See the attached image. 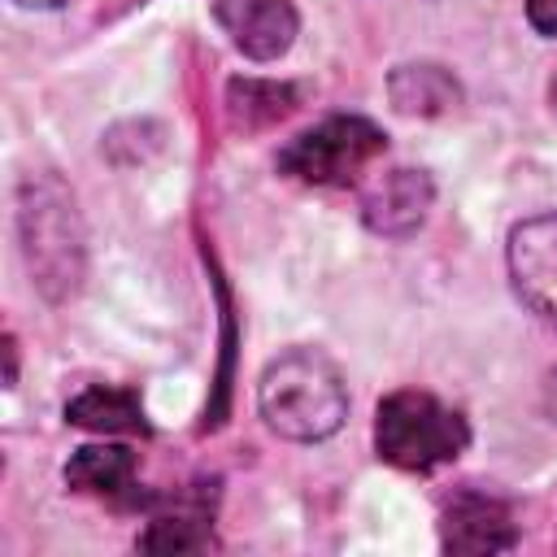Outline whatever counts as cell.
Instances as JSON below:
<instances>
[{"mask_svg": "<svg viewBox=\"0 0 557 557\" xmlns=\"http://www.w3.org/2000/svg\"><path fill=\"white\" fill-rule=\"evenodd\" d=\"M257 409L274 435L296 440V444H318L344 426L348 383L326 352L287 348L261 370Z\"/></svg>", "mask_w": 557, "mask_h": 557, "instance_id": "obj_1", "label": "cell"}, {"mask_svg": "<svg viewBox=\"0 0 557 557\" xmlns=\"http://www.w3.org/2000/svg\"><path fill=\"white\" fill-rule=\"evenodd\" d=\"M17 231L35 287L48 300L74 296L83 278V222L74 213V196L48 174L26 178L17 196Z\"/></svg>", "mask_w": 557, "mask_h": 557, "instance_id": "obj_2", "label": "cell"}, {"mask_svg": "<svg viewBox=\"0 0 557 557\" xmlns=\"http://www.w3.org/2000/svg\"><path fill=\"white\" fill-rule=\"evenodd\" d=\"M470 444V426L466 418L444 405L431 392L418 387H400L392 396L379 400L374 413V453L409 474H431L448 461H457Z\"/></svg>", "mask_w": 557, "mask_h": 557, "instance_id": "obj_3", "label": "cell"}, {"mask_svg": "<svg viewBox=\"0 0 557 557\" xmlns=\"http://www.w3.org/2000/svg\"><path fill=\"white\" fill-rule=\"evenodd\" d=\"M383 152H387V135L379 122L361 113H335L283 144L278 174L313 183V187H348Z\"/></svg>", "mask_w": 557, "mask_h": 557, "instance_id": "obj_4", "label": "cell"}, {"mask_svg": "<svg viewBox=\"0 0 557 557\" xmlns=\"http://www.w3.org/2000/svg\"><path fill=\"white\" fill-rule=\"evenodd\" d=\"M509 283L518 300L557 331V213H535L509 231ZM544 409L557 418V370L544 387Z\"/></svg>", "mask_w": 557, "mask_h": 557, "instance_id": "obj_5", "label": "cell"}, {"mask_svg": "<svg viewBox=\"0 0 557 557\" xmlns=\"http://www.w3.org/2000/svg\"><path fill=\"white\" fill-rule=\"evenodd\" d=\"M435 205V183L426 170L392 165L361 187V222L383 239H409Z\"/></svg>", "mask_w": 557, "mask_h": 557, "instance_id": "obj_6", "label": "cell"}, {"mask_svg": "<svg viewBox=\"0 0 557 557\" xmlns=\"http://www.w3.org/2000/svg\"><path fill=\"white\" fill-rule=\"evenodd\" d=\"M440 544L448 553H466V557L509 553L518 544V527H513V513L500 496H492L483 487H461L444 500Z\"/></svg>", "mask_w": 557, "mask_h": 557, "instance_id": "obj_7", "label": "cell"}, {"mask_svg": "<svg viewBox=\"0 0 557 557\" xmlns=\"http://www.w3.org/2000/svg\"><path fill=\"white\" fill-rule=\"evenodd\" d=\"M213 17L231 35V44L252 61L283 57L300 30L292 0H213Z\"/></svg>", "mask_w": 557, "mask_h": 557, "instance_id": "obj_8", "label": "cell"}, {"mask_svg": "<svg viewBox=\"0 0 557 557\" xmlns=\"http://www.w3.org/2000/svg\"><path fill=\"white\" fill-rule=\"evenodd\" d=\"M213 531V483L183 487L165 500L161 513H152L148 531L139 535V548L148 553H196L209 544Z\"/></svg>", "mask_w": 557, "mask_h": 557, "instance_id": "obj_9", "label": "cell"}, {"mask_svg": "<svg viewBox=\"0 0 557 557\" xmlns=\"http://www.w3.org/2000/svg\"><path fill=\"white\" fill-rule=\"evenodd\" d=\"M387 96L405 117H440L461 104V83L435 61H409L387 74Z\"/></svg>", "mask_w": 557, "mask_h": 557, "instance_id": "obj_10", "label": "cell"}, {"mask_svg": "<svg viewBox=\"0 0 557 557\" xmlns=\"http://www.w3.org/2000/svg\"><path fill=\"white\" fill-rule=\"evenodd\" d=\"M65 483L83 496H126L135 487V453L126 444H83L65 461Z\"/></svg>", "mask_w": 557, "mask_h": 557, "instance_id": "obj_11", "label": "cell"}, {"mask_svg": "<svg viewBox=\"0 0 557 557\" xmlns=\"http://www.w3.org/2000/svg\"><path fill=\"white\" fill-rule=\"evenodd\" d=\"M65 418L96 435H148L144 405L131 387H87L65 405Z\"/></svg>", "mask_w": 557, "mask_h": 557, "instance_id": "obj_12", "label": "cell"}, {"mask_svg": "<svg viewBox=\"0 0 557 557\" xmlns=\"http://www.w3.org/2000/svg\"><path fill=\"white\" fill-rule=\"evenodd\" d=\"M300 87L278 83V78H231L226 87V113L239 131H265L296 113Z\"/></svg>", "mask_w": 557, "mask_h": 557, "instance_id": "obj_13", "label": "cell"}, {"mask_svg": "<svg viewBox=\"0 0 557 557\" xmlns=\"http://www.w3.org/2000/svg\"><path fill=\"white\" fill-rule=\"evenodd\" d=\"M527 22H531L540 35L557 39V0H527Z\"/></svg>", "mask_w": 557, "mask_h": 557, "instance_id": "obj_14", "label": "cell"}, {"mask_svg": "<svg viewBox=\"0 0 557 557\" xmlns=\"http://www.w3.org/2000/svg\"><path fill=\"white\" fill-rule=\"evenodd\" d=\"M4 352H9V383L17 379V344H13V335L4 339Z\"/></svg>", "mask_w": 557, "mask_h": 557, "instance_id": "obj_15", "label": "cell"}, {"mask_svg": "<svg viewBox=\"0 0 557 557\" xmlns=\"http://www.w3.org/2000/svg\"><path fill=\"white\" fill-rule=\"evenodd\" d=\"M13 4H22V9H61L70 0H13Z\"/></svg>", "mask_w": 557, "mask_h": 557, "instance_id": "obj_16", "label": "cell"}, {"mask_svg": "<svg viewBox=\"0 0 557 557\" xmlns=\"http://www.w3.org/2000/svg\"><path fill=\"white\" fill-rule=\"evenodd\" d=\"M548 109H553V113H557V78H553V83H548Z\"/></svg>", "mask_w": 557, "mask_h": 557, "instance_id": "obj_17", "label": "cell"}]
</instances>
